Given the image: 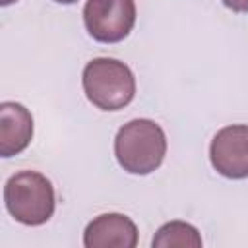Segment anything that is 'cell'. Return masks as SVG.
Returning a JSON list of instances; mask_svg holds the SVG:
<instances>
[{"label": "cell", "instance_id": "obj_7", "mask_svg": "<svg viewBox=\"0 0 248 248\" xmlns=\"http://www.w3.org/2000/svg\"><path fill=\"white\" fill-rule=\"evenodd\" d=\"M33 140V116L16 101L0 105V155L4 159L21 153Z\"/></svg>", "mask_w": 248, "mask_h": 248}, {"label": "cell", "instance_id": "obj_8", "mask_svg": "<svg viewBox=\"0 0 248 248\" xmlns=\"http://www.w3.org/2000/svg\"><path fill=\"white\" fill-rule=\"evenodd\" d=\"M203 244L200 231L186 221H169L159 227L151 246L153 248H200Z\"/></svg>", "mask_w": 248, "mask_h": 248}, {"label": "cell", "instance_id": "obj_10", "mask_svg": "<svg viewBox=\"0 0 248 248\" xmlns=\"http://www.w3.org/2000/svg\"><path fill=\"white\" fill-rule=\"evenodd\" d=\"M14 2H17V0H0L2 6H10V4H14Z\"/></svg>", "mask_w": 248, "mask_h": 248}, {"label": "cell", "instance_id": "obj_11", "mask_svg": "<svg viewBox=\"0 0 248 248\" xmlns=\"http://www.w3.org/2000/svg\"><path fill=\"white\" fill-rule=\"evenodd\" d=\"M54 2H58V4H74L78 0H54Z\"/></svg>", "mask_w": 248, "mask_h": 248}, {"label": "cell", "instance_id": "obj_9", "mask_svg": "<svg viewBox=\"0 0 248 248\" xmlns=\"http://www.w3.org/2000/svg\"><path fill=\"white\" fill-rule=\"evenodd\" d=\"M225 8L236 12V14H246L248 12V0H221Z\"/></svg>", "mask_w": 248, "mask_h": 248}, {"label": "cell", "instance_id": "obj_2", "mask_svg": "<svg viewBox=\"0 0 248 248\" xmlns=\"http://www.w3.org/2000/svg\"><path fill=\"white\" fill-rule=\"evenodd\" d=\"M81 85L87 101L101 110H120L136 95V78L130 66L107 56L85 64Z\"/></svg>", "mask_w": 248, "mask_h": 248}, {"label": "cell", "instance_id": "obj_6", "mask_svg": "<svg viewBox=\"0 0 248 248\" xmlns=\"http://www.w3.org/2000/svg\"><path fill=\"white\" fill-rule=\"evenodd\" d=\"M85 248H136L138 227L124 213H103L83 231Z\"/></svg>", "mask_w": 248, "mask_h": 248}, {"label": "cell", "instance_id": "obj_1", "mask_svg": "<svg viewBox=\"0 0 248 248\" xmlns=\"http://www.w3.org/2000/svg\"><path fill=\"white\" fill-rule=\"evenodd\" d=\"M167 155V136L151 118H134L118 128L114 136V157L130 174L157 170Z\"/></svg>", "mask_w": 248, "mask_h": 248}, {"label": "cell", "instance_id": "obj_5", "mask_svg": "<svg viewBox=\"0 0 248 248\" xmlns=\"http://www.w3.org/2000/svg\"><path fill=\"white\" fill-rule=\"evenodd\" d=\"M211 167L225 178L240 180L248 176V126L231 124L221 128L209 145Z\"/></svg>", "mask_w": 248, "mask_h": 248}, {"label": "cell", "instance_id": "obj_3", "mask_svg": "<svg viewBox=\"0 0 248 248\" xmlns=\"http://www.w3.org/2000/svg\"><path fill=\"white\" fill-rule=\"evenodd\" d=\"M4 203L17 223L29 227L45 225L54 215V186L37 170H19L4 184Z\"/></svg>", "mask_w": 248, "mask_h": 248}, {"label": "cell", "instance_id": "obj_4", "mask_svg": "<svg viewBox=\"0 0 248 248\" xmlns=\"http://www.w3.org/2000/svg\"><path fill=\"white\" fill-rule=\"evenodd\" d=\"M87 33L99 43H120L136 25L134 0H87L83 6Z\"/></svg>", "mask_w": 248, "mask_h": 248}]
</instances>
